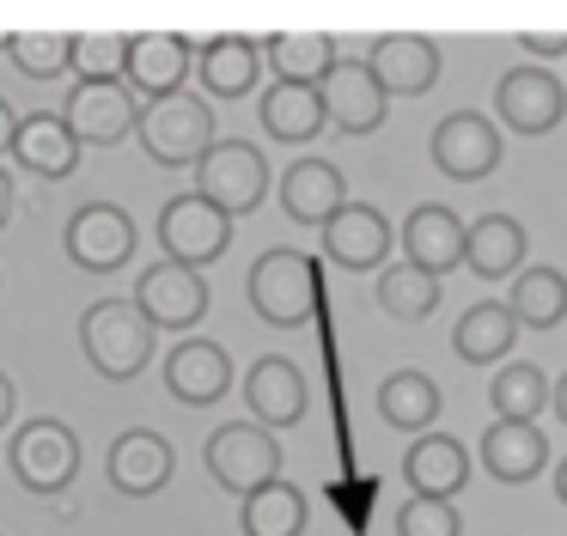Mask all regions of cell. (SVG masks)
Masks as SVG:
<instances>
[{
  "instance_id": "obj_10",
  "label": "cell",
  "mask_w": 567,
  "mask_h": 536,
  "mask_svg": "<svg viewBox=\"0 0 567 536\" xmlns=\"http://www.w3.org/2000/svg\"><path fill=\"white\" fill-rule=\"evenodd\" d=\"M62 250H68V262L86 268V275H116V268L135 256V219H128V207H116V202H86L74 219H68Z\"/></svg>"
},
{
  "instance_id": "obj_19",
  "label": "cell",
  "mask_w": 567,
  "mask_h": 536,
  "mask_svg": "<svg viewBox=\"0 0 567 536\" xmlns=\"http://www.w3.org/2000/svg\"><path fill=\"white\" fill-rule=\"evenodd\" d=\"M306 402H311L306 372H299L287 353H262V360L245 372V409H250V421L269 426V433L275 426L306 421Z\"/></svg>"
},
{
  "instance_id": "obj_1",
  "label": "cell",
  "mask_w": 567,
  "mask_h": 536,
  "mask_svg": "<svg viewBox=\"0 0 567 536\" xmlns=\"http://www.w3.org/2000/svg\"><path fill=\"white\" fill-rule=\"evenodd\" d=\"M80 348H86V360L99 378L128 384V378H141L153 365L159 336H153V323L135 311V299H99L80 317Z\"/></svg>"
},
{
  "instance_id": "obj_11",
  "label": "cell",
  "mask_w": 567,
  "mask_h": 536,
  "mask_svg": "<svg viewBox=\"0 0 567 536\" xmlns=\"http://www.w3.org/2000/svg\"><path fill=\"white\" fill-rule=\"evenodd\" d=\"M55 116L68 122V134H74L80 146H123L141 122V104L123 92V80H111V85L74 80L68 85V104L55 110Z\"/></svg>"
},
{
  "instance_id": "obj_9",
  "label": "cell",
  "mask_w": 567,
  "mask_h": 536,
  "mask_svg": "<svg viewBox=\"0 0 567 536\" xmlns=\"http://www.w3.org/2000/svg\"><path fill=\"white\" fill-rule=\"evenodd\" d=\"M135 311L153 323V336H159V329L189 336V329L208 317V275H196V268H177V262L141 268V280H135Z\"/></svg>"
},
{
  "instance_id": "obj_26",
  "label": "cell",
  "mask_w": 567,
  "mask_h": 536,
  "mask_svg": "<svg viewBox=\"0 0 567 536\" xmlns=\"http://www.w3.org/2000/svg\"><path fill=\"white\" fill-rule=\"evenodd\" d=\"M525 226H518L513 214H482L464 226V268L482 280H506L525 268Z\"/></svg>"
},
{
  "instance_id": "obj_43",
  "label": "cell",
  "mask_w": 567,
  "mask_h": 536,
  "mask_svg": "<svg viewBox=\"0 0 567 536\" xmlns=\"http://www.w3.org/2000/svg\"><path fill=\"white\" fill-rule=\"evenodd\" d=\"M555 494H561V506H567V457H561V470H555Z\"/></svg>"
},
{
  "instance_id": "obj_2",
  "label": "cell",
  "mask_w": 567,
  "mask_h": 536,
  "mask_svg": "<svg viewBox=\"0 0 567 536\" xmlns=\"http://www.w3.org/2000/svg\"><path fill=\"white\" fill-rule=\"evenodd\" d=\"M7 470H13V482L25 487V494H62V487H74L80 475V439L68 421H55V414H31V421H19L13 433H7Z\"/></svg>"
},
{
  "instance_id": "obj_12",
  "label": "cell",
  "mask_w": 567,
  "mask_h": 536,
  "mask_svg": "<svg viewBox=\"0 0 567 536\" xmlns=\"http://www.w3.org/2000/svg\"><path fill=\"white\" fill-rule=\"evenodd\" d=\"M172 470H177V451H172V439L153 433V426H128V433H116L111 451H104V475H111V487L128 499H153L159 487H172Z\"/></svg>"
},
{
  "instance_id": "obj_30",
  "label": "cell",
  "mask_w": 567,
  "mask_h": 536,
  "mask_svg": "<svg viewBox=\"0 0 567 536\" xmlns=\"http://www.w3.org/2000/svg\"><path fill=\"white\" fill-rule=\"evenodd\" d=\"M513 341H518V323H513V311H506V305H494V299L470 305V311L457 317V329H452L457 360H470V365L506 360V353H513Z\"/></svg>"
},
{
  "instance_id": "obj_31",
  "label": "cell",
  "mask_w": 567,
  "mask_h": 536,
  "mask_svg": "<svg viewBox=\"0 0 567 536\" xmlns=\"http://www.w3.org/2000/svg\"><path fill=\"white\" fill-rule=\"evenodd\" d=\"M238 524H245V536H299L306 530V494L275 475L257 494L238 499Z\"/></svg>"
},
{
  "instance_id": "obj_13",
  "label": "cell",
  "mask_w": 567,
  "mask_h": 536,
  "mask_svg": "<svg viewBox=\"0 0 567 536\" xmlns=\"http://www.w3.org/2000/svg\"><path fill=\"white\" fill-rule=\"evenodd\" d=\"M427 153L452 183H482L494 165H501V128H494L482 110H452V116L433 128Z\"/></svg>"
},
{
  "instance_id": "obj_4",
  "label": "cell",
  "mask_w": 567,
  "mask_h": 536,
  "mask_svg": "<svg viewBox=\"0 0 567 536\" xmlns=\"http://www.w3.org/2000/svg\"><path fill=\"white\" fill-rule=\"evenodd\" d=\"M189 171H196V195L208 207H220L226 219L257 214L262 195H269V158H262L257 141H238V134L233 141H214Z\"/></svg>"
},
{
  "instance_id": "obj_14",
  "label": "cell",
  "mask_w": 567,
  "mask_h": 536,
  "mask_svg": "<svg viewBox=\"0 0 567 536\" xmlns=\"http://www.w3.org/2000/svg\"><path fill=\"white\" fill-rule=\"evenodd\" d=\"M318 97H323V128H342V134L384 128V110H391V97L379 92L367 61H342V55H336V68L318 80Z\"/></svg>"
},
{
  "instance_id": "obj_21",
  "label": "cell",
  "mask_w": 567,
  "mask_h": 536,
  "mask_svg": "<svg viewBox=\"0 0 567 536\" xmlns=\"http://www.w3.org/2000/svg\"><path fill=\"white\" fill-rule=\"evenodd\" d=\"M189 73L202 80L208 97H245L262 73V49H257V37H245V31H220V37H208V43H196Z\"/></svg>"
},
{
  "instance_id": "obj_6",
  "label": "cell",
  "mask_w": 567,
  "mask_h": 536,
  "mask_svg": "<svg viewBox=\"0 0 567 536\" xmlns=\"http://www.w3.org/2000/svg\"><path fill=\"white\" fill-rule=\"evenodd\" d=\"M135 134H141L153 165H196L214 146V110H208V97H196V92H172V97H159V104H141Z\"/></svg>"
},
{
  "instance_id": "obj_34",
  "label": "cell",
  "mask_w": 567,
  "mask_h": 536,
  "mask_svg": "<svg viewBox=\"0 0 567 536\" xmlns=\"http://www.w3.org/2000/svg\"><path fill=\"white\" fill-rule=\"evenodd\" d=\"M433 305H440V280L421 275V268H379V311L396 317V323H421V317H433Z\"/></svg>"
},
{
  "instance_id": "obj_40",
  "label": "cell",
  "mask_w": 567,
  "mask_h": 536,
  "mask_svg": "<svg viewBox=\"0 0 567 536\" xmlns=\"http://www.w3.org/2000/svg\"><path fill=\"white\" fill-rule=\"evenodd\" d=\"M7 219H13V171L0 165V231H7Z\"/></svg>"
},
{
  "instance_id": "obj_35",
  "label": "cell",
  "mask_w": 567,
  "mask_h": 536,
  "mask_svg": "<svg viewBox=\"0 0 567 536\" xmlns=\"http://www.w3.org/2000/svg\"><path fill=\"white\" fill-rule=\"evenodd\" d=\"M68 49H74L68 31H13L7 37V61H13L25 80H55V73H68Z\"/></svg>"
},
{
  "instance_id": "obj_39",
  "label": "cell",
  "mask_w": 567,
  "mask_h": 536,
  "mask_svg": "<svg viewBox=\"0 0 567 536\" xmlns=\"http://www.w3.org/2000/svg\"><path fill=\"white\" fill-rule=\"evenodd\" d=\"M13 414H19V390H13V378L0 372V433L13 426Z\"/></svg>"
},
{
  "instance_id": "obj_27",
  "label": "cell",
  "mask_w": 567,
  "mask_h": 536,
  "mask_svg": "<svg viewBox=\"0 0 567 536\" xmlns=\"http://www.w3.org/2000/svg\"><path fill=\"white\" fill-rule=\"evenodd\" d=\"M257 122H262V134H269V141H287V146L318 141V134H323V97H318V85H281V80H275L269 92H262V104H257Z\"/></svg>"
},
{
  "instance_id": "obj_17",
  "label": "cell",
  "mask_w": 567,
  "mask_h": 536,
  "mask_svg": "<svg viewBox=\"0 0 567 536\" xmlns=\"http://www.w3.org/2000/svg\"><path fill=\"white\" fill-rule=\"evenodd\" d=\"M165 390H172L184 409H214V402L233 390V360H226V348L208 336H184L165 353Z\"/></svg>"
},
{
  "instance_id": "obj_42",
  "label": "cell",
  "mask_w": 567,
  "mask_h": 536,
  "mask_svg": "<svg viewBox=\"0 0 567 536\" xmlns=\"http://www.w3.org/2000/svg\"><path fill=\"white\" fill-rule=\"evenodd\" d=\"M549 402H555V414L567 421V378H561V384H549Z\"/></svg>"
},
{
  "instance_id": "obj_15",
  "label": "cell",
  "mask_w": 567,
  "mask_h": 536,
  "mask_svg": "<svg viewBox=\"0 0 567 536\" xmlns=\"http://www.w3.org/2000/svg\"><path fill=\"white\" fill-rule=\"evenodd\" d=\"M561 110H567V92H561V80H555L549 68H513V73H501L494 116H501L513 134L537 141V134H549L555 122H561Z\"/></svg>"
},
{
  "instance_id": "obj_37",
  "label": "cell",
  "mask_w": 567,
  "mask_h": 536,
  "mask_svg": "<svg viewBox=\"0 0 567 536\" xmlns=\"http://www.w3.org/2000/svg\"><path fill=\"white\" fill-rule=\"evenodd\" d=\"M396 536H464V518L452 512V499H409L396 512Z\"/></svg>"
},
{
  "instance_id": "obj_22",
  "label": "cell",
  "mask_w": 567,
  "mask_h": 536,
  "mask_svg": "<svg viewBox=\"0 0 567 536\" xmlns=\"http://www.w3.org/2000/svg\"><path fill=\"white\" fill-rule=\"evenodd\" d=\"M403 256L409 268L440 280L445 268H464V219L440 202H421L415 214L403 219Z\"/></svg>"
},
{
  "instance_id": "obj_16",
  "label": "cell",
  "mask_w": 567,
  "mask_h": 536,
  "mask_svg": "<svg viewBox=\"0 0 567 536\" xmlns=\"http://www.w3.org/2000/svg\"><path fill=\"white\" fill-rule=\"evenodd\" d=\"M318 231H323V256H330L336 268H348V275L384 268V256H391V219L367 202H342Z\"/></svg>"
},
{
  "instance_id": "obj_25",
  "label": "cell",
  "mask_w": 567,
  "mask_h": 536,
  "mask_svg": "<svg viewBox=\"0 0 567 536\" xmlns=\"http://www.w3.org/2000/svg\"><path fill=\"white\" fill-rule=\"evenodd\" d=\"M543 463H549V439H543V426H525V421H494L488 433H482V470H488L494 482H506V487L537 482Z\"/></svg>"
},
{
  "instance_id": "obj_18",
  "label": "cell",
  "mask_w": 567,
  "mask_h": 536,
  "mask_svg": "<svg viewBox=\"0 0 567 536\" xmlns=\"http://www.w3.org/2000/svg\"><path fill=\"white\" fill-rule=\"evenodd\" d=\"M367 73L379 80L384 97H421V92H433V80H440V49H433V37L391 31V37H379V43L367 49Z\"/></svg>"
},
{
  "instance_id": "obj_36",
  "label": "cell",
  "mask_w": 567,
  "mask_h": 536,
  "mask_svg": "<svg viewBox=\"0 0 567 536\" xmlns=\"http://www.w3.org/2000/svg\"><path fill=\"white\" fill-rule=\"evenodd\" d=\"M68 68H74V80H92V85L123 80V37L116 31H74Z\"/></svg>"
},
{
  "instance_id": "obj_5",
  "label": "cell",
  "mask_w": 567,
  "mask_h": 536,
  "mask_svg": "<svg viewBox=\"0 0 567 536\" xmlns=\"http://www.w3.org/2000/svg\"><path fill=\"white\" fill-rule=\"evenodd\" d=\"M202 463H208L214 487H226V494H257L262 482H275L281 475V445H275L269 426L257 421H226L208 433V445H202Z\"/></svg>"
},
{
  "instance_id": "obj_28",
  "label": "cell",
  "mask_w": 567,
  "mask_h": 536,
  "mask_svg": "<svg viewBox=\"0 0 567 536\" xmlns=\"http://www.w3.org/2000/svg\"><path fill=\"white\" fill-rule=\"evenodd\" d=\"M257 49L281 85H318L336 68V37H323V31H275Z\"/></svg>"
},
{
  "instance_id": "obj_29",
  "label": "cell",
  "mask_w": 567,
  "mask_h": 536,
  "mask_svg": "<svg viewBox=\"0 0 567 536\" xmlns=\"http://www.w3.org/2000/svg\"><path fill=\"white\" fill-rule=\"evenodd\" d=\"M379 414L396 433H427L440 421V384L427 372H415V365H403V372H391L379 384Z\"/></svg>"
},
{
  "instance_id": "obj_3",
  "label": "cell",
  "mask_w": 567,
  "mask_h": 536,
  "mask_svg": "<svg viewBox=\"0 0 567 536\" xmlns=\"http://www.w3.org/2000/svg\"><path fill=\"white\" fill-rule=\"evenodd\" d=\"M245 292L269 329H299L318 311V262L299 250H262L245 275Z\"/></svg>"
},
{
  "instance_id": "obj_38",
  "label": "cell",
  "mask_w": 567,
  "mask_h": 536,
  "mask_svg": "<svg viewBox=\"0 0 567 536\" xmlns=\"http://www.w3.org/2000/svg\"><path fill=\"white\" fill-rule=\"evenodd\" d=\"M530 55H567V31H525Z\"/></svg>"
},
{
  "instance_id": "obj_44",
  "label": "cell",
  "mask_w": 567,
  "mask_h": 536,
  "mask_svg": "<svg viewBox=\"0 0 567 536\" xmlns=\"http://www.w3.org/2000/svg\"><path fill=\"white\" fill-rule=\"evenodd\" d=\"M0 49H7V37H0Z\"/></svg>"
},
{
  "instance_id": "obj_7",
  "label": "cell",
  "mask_w": 567,
  "mask_h": 536,
  "mask_svg": "<svg viewBox=\"0 0 567 536\" xmlns=\"http://www.w3.org/2000/svg\"><path fill=\"white\" fill-rule=\"evenodd\" d=\"M233 250V219L220 207H208L196 189L172 195L159 207V262H177V268H208Z\"/></svg>"
},
{
  "instance_id": "obj_24",
  "label": "cell",
  "mask_w": 567,
  "mask_h": 536,
  "mask_svg": "<svg viewBox=\"0 0 567 536\" xmlns=\"http://www.w3.org/2000/svg\"><path fill=\"white\" fill-rule=\"evenodd\" d=\"M342 202H348V183L330 158H293L281 171V207L293 226H323Z\"/></svg>"
},
{
  "instance_id": "obj_20",
  "label": "cell",
  "mask_w": 567,
  "mask_h": 536,
  "mask_svg": "<svg viewBox=\"0 0 567 536\" xmlns=\"http://www.w3.org/2000/svg\"><path fill=\"white\" fill-rule=\"evenodd\" d=\"M7 158L19 171H38V177H74L80 171V141L68 134V122L55 110H31V116L13 122V141H7Z\"/></svg>"
},
{
  "instance_id": "obj_41",
  "label": "cell",
  "mask_w": 567,
  "mask_h": 536,
  "mask_svg": "<svg viewBox=\"0 0 567 536\" xmlns=\"http://www.w3.org/2000/svg\"><path fill=\"white\" fill-rule=\"evenodd\" d=\"M13 122H19V116L7 110V97H0V153H7V141H13Z\"/></svg>"
},
{
  "instance_id": "obj_32",
  "label": "cell",
  "mask_w": 567,
  "mask_h": 536,
  "mask_svg": "<svg viewBox=\"0 0 567 536\" xmlns=\"http://www.w3.org/2000/svg\"><path fill=\"white\" fill-rule=\"evenodd\" d=\"M518 329H555L567 317V275L561 268H518L513 275V299H506Z\"/></svg>"
},
{
  "instance_id": "obj_33",
  "label": "cell",
  "mask_w": 567,
  "mask_h": 536,
  "mask_svg": "<svg viewBox=\"0 0 567 536\" xmlns=\"http://www.w3.org/2000/svg\"><path fill=\"white\" fill-rule=\"evenodd\" d=\"M488 402H494V414H501V421L537 426L543 402H549V378H543V365H530V360L501 365V372H494V384H488Z\"/></svg>"
},
{
  "instance_id": "obj_23",
  "label": "cell",
  "mask_w": 567,
  "mask_h": 536,
  "mask_svg": "<svg viewBox=\"0 0 567 536\" xmlns=\"http://www.w3.org/2000/svg\"><path fill=\"white\" fill-rule=\"evenodd\" d=\"M403 475H409V494L415 499H452L470 482V451L452 433H421L403 457Z\"/></svg>"
},
{
  "instance_id": "obj_8",
  "label": "cell",
  "mask_w": 567,
  "mask_h": 536,
  "mask_svg": "<svg viewBox=\"0 0 567 536\" xmlns=\"http://www.w3.org/2000/svg\"><path fill=\"white\" fill-rule=\"evenodd\" d=\"M189 55H196V43L177 37V31H135V37H123V92L135 97V104H159V97L184 92Z\"/></svg>"
}]
</instances>
